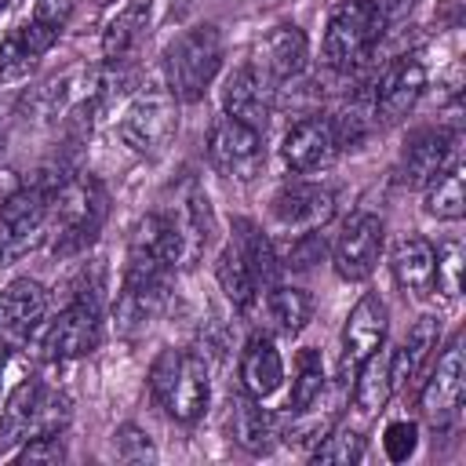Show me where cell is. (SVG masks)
Returning <instances> with one entry per match:
<instances>
[{"label": "cell", "instance_id": "1", "mask_svg": "<svg viewBox=\"0 0 466 466\" xmlns=\"http://www.w3.org/2000/svg\"><path fill=\"white\" fill-rule=\"evenodd\" d=\"M106 215H109V197L102 182L95 175L69 171L51 193V229H47L51 251L58 258L87 251L102 233Z\"/></svg>", "mask_w": 466, "mask_h": 466}, {"label": "cell", "instance_id": "2", "mask_svg": "<svg viewBox=\"0 0 466 466\" xmlns=\"http://www.w3.org/2000/svg\"><path fill=\"white\" fill-rule=\"evenodd\" d=\"M69 175V167L51 164L40 167L29 186H18L0 204V269L36 251L51 229V193Z\"/></svg>", "mask_w": 466, "mask_h": 466}, {"label": "cell", "instance_id": "3", "mask_svg": "<svg viewBox=\"0 0 466 466\" xmlns=\"http://www.w3.org/2000/svg\"><path fill=\"white\" fill-rule=\"evenodd\" d=\"M226 58V44H222V29L215 22H197L189 29H182L160 55V69H164V87L178 98V102H200L208 95V87L215 84L218 69Z\"/></svg>", "mask_w": 466, "mask_h": 466}, {"label": "cell", "instance_id": "4", "mask_svg": "<svg viewBox=\"0 0 466 466\" xmlns=\"http://www.w3.org/2000/svg\"><path fill=\"white\" fill-rule=\"evenodd\" d=\"M149 393L175 422H197L211 400V371L197 350H160L149 364Z\"/></svg>", "mask_w": 466, "mask_h": 466}, {"label": "cell", "instance_id": "5", "mask_svg": "<svg viewBox=\"0 0 466 466\" xmlns=\"http://www.w3.org/2000/svg\"><path fill=\"white\" fill-rule=\"evenodd\" d=\"M386 25L390 22L375 0H342L328 15V25H324V47H320L324 66L335 73L360 69L371 58L375 44L382 40Z\"/></svg>", "mask_w": 466, "mask_h": 466}, {"label": "cell", "instance_id": "6", "mask_svg": "<svg viewBox=\"0 0 466 466\" xmlns=\"http://www.w3.org/2000/svg\"><path fill=\"white\" fill-rule=\"evenodd\" d=\"M69 422V397L40 379H25L0 411V455H11L36 433H62Z\"/></svg>", "mask_w": 466, "mask_h": 466}, {"label": "cell", "instance_id": "7", "mask_svg": "<svg viewBox=\"0 0 466 466\" xmlns=\"http://www.w3.org/2000/svg\"><path fill=\"white\" fill-rule=\"evenodd\" d=\"M116 135L138 157H160L178 135V98L167 87H138L116 120Z\"/></svg>", "mask_w": 466, "mask_h": 466}, {"label": "cell", "instance_id": "8", "mask_svg": "<svg viewBox=\"0 0 466 466\" xmlns=\"http://www.w3.org/2000/svg\"><path fill=\"white\" fill-rule=\"evenodd\" d=\"M208 164L233 182H255L266 167V131L248 127L233 116H215L208 127V142H204Z\"/></svg>", "mask_w": 466, "mask_h": 466}, {"label": "cell", "instance_id": "9", "mask_svg": "<svg viewBox=\"0 0 466 466\" xmlns=\"http://www.w3.org/2000/svg\"><path fill=\"white\" fill-rule=\"evenodd\" d=\"M102 342V302L69 299L55 320H44L40 350L47 360H80Z\"/></svg>", "mask_w": 466, "mask_h": 466}, {"label": "cell", "instance_id": "10", "mask_svg": "<svg viewBox=\"0 0 466 466\" xmlns=\"http://www.w3.org/2000/svg\"><path fill=\"white\" fill-rule=\"evenodd\" d=\"M382 248H386V222L371 211H357L342 222L331 244V269L339 273V280L360 284L375 273Z\"/></svg>", "mask_w": 466, "mask_h": 466}, {"label": "cell", "instance_id": "11", "mask_svg": "<svg viewBox=\"0 0 466 466\" xmlns=\"http://www.w3.org/2000/svg\"><path fill=\"white\" fill-rule=\"evenodd\" d=\"M466 397V364H462V335H455L430 368V379L419 390V411L433 430H444L462 411Z\"/></svg>", "mask_w": 466, "mask_h": 466}, {"label": "cell", "instance_id": "12", "mask_svg": "<svg viewBox=\"0 0 466 466\" xmlns=\"http://www.w3.org/2000/svg\"><path fill=\"white\" fill-rule=\"evenodd\" d=\"M339 153H342V146H339L335 124H331V116H320V113L299 116L284 131V142H280V160L291 175L328 171L339 160Z\"/></svg>", "mask_w": 466, "mask_h": 466}, {"label": "cell", "instance_id": "13", "mask_svg": "<svg viewBox=\"0 0 466 466\" xmlns=\"http://www.w3.org/2000/svg\"><path fill=\"white\" fill-rule=\"evenodd\" d=\"M269 215H273V226L280 233H288V237L313 233L335 215V193L328 186H320V182L295 178V182H284L273 193Z\"/></svg>", "mask_w": 466, "mask_h": 466}, {"label": "cell", "instance_id": "14", "mask_svg": "<svg viewBox=\"0 0 466 466\" xmlns=\"http://www.w3.org/2000/svg\"><path fill=\"white\" fill-rule=\"evenodd\" d=\"M273 102H277V84L255 66V62H240L237 69L226 73L222 80V113L266 131L269 116H273Z\"/></svg>", "mask_w": 466, "mask_h": 466}, {"label": "cell", "instance_id": "15", "mask_svg": "<svg viewBox=\"0 0 466 466\" xmlns=\"http://www.w3.org/2000/svg\"><path fill=\"white\" fill-rule=\"evenodd\" d=\"M386 331H390V309H386V302L375 291H364L357 299V306L350 309L346 328H342V360H339V368H342V379L346 382L353 379V371H357L360 360H368L375 350H382Z\"/></svg>", "mask_w": 466, "mask_h": 466}, {"label": "cell", "instance_id": "16", "mask_svg": "<svg viewBox=\"0 0 466 466\" xmlns=\"http://www.w3.org/2000/svg\"><path fill=\"white\" fill-rule=\"evenodd\" d=\"M58 36H62V25L36 18V15H29V22L4 33L0 36V84L25 80L40 66V58L58 44Z\"/></svg>", "mask_w": 466, "mask_h": 466}, {"label": "cell", "instance_id": "17", "mask_svg": "<svg viewBox=\"0 0 466 466\" xmlns=\"http://www.w3.org/2000/svg\"><path fill=\"white\" fill-rule=\"evenodd\" d=\"M47 320V288L18 277L0 291V346L29 342Z\"/></svg>", "mask_w": 466, "mask_h": 466}, {"label": "cell", "instance_id": "18", "mask_svg": "<svg viewBox=\"0 0 466 466\" xmlns=\"http://www.w3.org/2000/svg\"><path fill=\"white\" fill-rule=\"evenodd\" d=\"M426 91V66L419 55H400L386 66V73L379 76V87H375V102H371V113L375 120L382 124H397L404 120L419 98Z\"/></svg>", "mask_w": 466, "mask_h": 466}, {"label": "cell", "instance_id": "19", "mask_svg": "<svg viewBox=\"0 0 466 466\" xmlns=\"http://www.w3.org/2000/svg\"><path fill=\"white\" fill-rule=\"evenodd\" d=\"M164 211L178 226V237H182V266H197V258L204 255V248L211 244V233H215V215H211L208 193L189 175V178H182V186L175 189V200Z\"/></svg>", "mask_w": 466, "mask_h": 466}, {"label": "cell", "instance_id": "20", "mask_svg": "<svg viewBox=\"0 0 466 466\" xmlns=\"http://www.w3.org/2000/svg\"><path fill=\"white\" fill-rule=\"evenodd\" d=\"M455 157H459V131L455 127H419L408 135V142L400 149L397 178L404 186H426Z\"/></svg>", "mask_w": 466, "mask_h": 466}, {"label": "cell", "instance_id": "21", "mask_svg": "<svg viewBox=\"0 0 466 466\" xmlns=\"http://www.w3.org/2000/svg\"><path fill=\"white\" fill-rule=\"evenodd\" d=\"M273 84H284V80H295L302 76L306 62H309V36L302 25L295 22H277L262 40H258V51L251 58Z\"/></svg>", "mask_w": 466, "mask_h": 466}, {"label": "cell", "instance_id": "22", "mask_svg": "<svg viewBox=\"0 0 466 466\" xmlns=\"http://www.w3.org/2000/svg\"><path fill=\"white\" fill-rule=\"evenodd\" d=\"M153 0H127L102 29V58L106 66H135L138 51L149 40Z\"/></svg>", "mask_w": 466, "mask_h": 466}, {"label": "cell", "instance_id": "23", "mask_svg": "<svg viewBox=\"0 0 466 466\" xmlns=\"http://www.w3.org/2000/svg\"><path fill=\"white\" fill-rule=\"evenodd\" d=\"M237 375H240V390H244L248 397H258V400H262V397H269V393L280 390V382H284V360H280V353H277L273 335L255 331V335L244 342Z\"/></svg>", "mask_w": 466, "mask_h": 466}, {"label": "cell", "instance_id": "24", "mask_svg": "<svg viewBox=\"0 0 466 466\" xmlns=\"http://www.w3.org/2000/svg\"><path fill=\"white\" fill-rule=\"evenodd\" d=\"M433 266H437V251L419 233H404L390 251V269H393V280L400 284L404 295H430L433 291Z\"/></svg>", "mask_w": 466, "mask_h": 466}, {"label": "cell", "instance_id": "25", "mask_svg": "<svg viewBox=\"0 0 466 466\" xmlns=\"http://www.w3.org/2000/svg\"><path fill=\"white\" fill-rule=\"evenodd\" d=\"M437 342H441V320H437V317H419V320L408 328L404 342H400L397 350H390L393 390H400V386H408V382H415V379L422 375V368H426V360L433 357Z\"/></svg>", "mask_w": 466, "mask_h": 466}, {"label": "cell", "instance_id": "26", "mask_svg": "<svg viewBox=\"0 0 466 466\" xmlns=\"http://www.w3.org/2000/svg\"><path fill=\"white\" fill-rule=\"evenodd\" d=\"M167 288L171 284H131V280H124L120 291H116V302H113L116 331L135 335L149 320H157L160 309L167 306Z\"/></svg>", "mask_w": 466, "mask_h": 466}, {"label": "cell", "instance_id": "27", "mask_svg": "<svg viewBox=\"0 0 466 466\" xmlns=\"http://www.w3.org/2000/svg\"><path fill=\"white\" fill-rule=\"evenodd\" d=\"M229 433H233V441L248 455H266L277 444V437H280V419L269 408H262L258 397H248L244 393V400H237V408H233Z\"/></svg>", "mask_w": 466, "mask_h": 466}, {"label": "cell", "instance_id": "28", "mask_svg": "<svg viewBox=\"0 0 466 466\" xmlns=\"http://www.w3.org/2000/svg\"><path fill=\"white\" fill-rule=\"evenodd\" d=\"M229 244L240 251V258L248 262L255 284L266 291L277 284V273H280V258H277V244L262 233V226H255L251 218H233V237Z\"/></svg>", "mask_w": 466, "mask_h": 466}, {"label": "cell", "instance_id": "29", "mask_svg": "<svg viewBox=\"0 0 466 466\" xmlns=\"http://www.w3.org/2000/svg\"><path fill=\"white\" fill-rule=\"evenodd\" d=\"M262 313H266V324L277 331V335H299L309 320H313V295L302 291V288H291V284H273L262 291Z\"/></svg>", "mask_w": 466, "mask_h": 466}, {"label": "cell", "instance_id": "30", "mask_svg": "<svg viewBox=\"0 0 466 466\" xmlns=\"http://www.w3.org/2000/svg\"><path fill=\"white\" fill-rule=\"evenodd\" d=\"M422 208L426 215L441 218V222H455L462 218L466 211V171H462V160H448L426 186H422Z\"/></svg>", "mask_w": 466, "mask_h": 466}, {"label": "cell", "instance_id": "31", "mask_svg": "<svg viewBox=\"0 0 466 466\" xmlns=\"http://www.w3.org/2000/svg\"><path fill=\"white\" fill-rule=\"evenodd\" d=\"M393 393L397 390H393V375H390V350H375L353 371V408L360 415H375L390 404Z\"/></svg>", "mask_w": 466, "mask_h": 466}, {"label": "cell", "instance_id": "32", "mask_svg": "<svg viewBox=\"0 0 466 466\" xmlns=\"http://www.w3.org/2000/svg\"><path fill=\"white\" fill-rule=\"evenodd\" d=\"M215 277H218L222 295L233 302V309L255 313V306H258V299H262V288L255 284L248 262L240 258V251H237L233 244H226V248L218 251V258H215Z\"/></svg>", "mask_w": 466, "mask_h": 466}, {"label": "cell", "instance_id": "33", "mask_svg": "<svg viewBox=\"0 0 466 466\" xmlns=\"http://www.w3.org/2000/svg\"><path fill=\"white\" fill-rule=\"evenodd\" d=\"M324 360H320V350L317 346H302L295 353V371H291V393H288V408L291 411H302V408H313L324 393Z\"/></svg>", "mask_w": 466, "mask_h": 466}, {"label": "cell", "instance_id": "34", "mask_svg": "<svg viewBox=\"0 0 466 466\" xmlns=\"http://www.w3.org/2000/svg\"><path fill=\"white\" fill-rule=\"evenodd\" d=\"M309 459L320 466H353V462H360L364 459V437L357 433V430H350V426H331L328 433H324V441L309 451Z\"/></svg>", "mask_w": 466, "mask_h": 466}, {"label": "cell", "instance_id": "35", "mask_svg": "<svg viewBox=\"0 0 466 466\" xmlns=\"http://www.w3.org/2000/svg\"><path fill=\"white\" fill-rule=\"evenodd\" d=\"M437 251V266H433V288L448 299L459 295V280H462V244L459 240H444Z\"/></svg>", "mask_w": 466, "mask_h": 466}, {"label": "cell", "instance_id": "36", "mask_svg": "<svg viewBox=\"0 0 466 466\" xmlns=\"http://www.w3.org/2000/svg\"><path fill=\"white\" fill-rule=\"evenodd\" d=\"M113 451H116L120 462H157V448H153L149 433L135 422H124L113 433Z\"/></svg>", "mask_w": 466, "mask_h": 466}, {"label": "cell", "instance_id": "37", "mask_svg": "<svg viewBox=\"0 0 466 466\" xmlns=\"http://www.w3.org/2000/svg\"><path fill=\"white\" fill-rule=\"evenodd\" d=\"M419 448V426L411 419H397L382 430V451L390 462H408Z\"/></svg>", "mask_w": 466, "mask_h": 466}, {"label": "cell", "instance_id": "38", "mask_svg": "<svg viewBox=\"0 0 466 466\" xmlns=\"http://www.w3.org/2000/svg\"><path fill=\"white\" fill-rule=\"evenodd\" d=\"M15 462H66V441L62 433H36L22 441V448L11 451Z\"/></svg>", "mask_w": 466, "mask_h": 466}, {"label": "cell", "instance_id": "39", "mask_svg": "<svg viewBox=\"0 0 466 466\" xmlns=\"http://www.w3.org/2000/svg\"><path fill=\"white\" fill-rule=\"evenodd\" d=\"M18 186H22V182H18V171H15V167H0V204H4Z\"/></svg>", "mask_w": 466, "mask_h": 466}, {"label": "cell", "instance_id": "40", "mask_svg": "<svg viewBox=\"0 0 466 466\" xmlns=\"http://www.w3.org/2000/svg\"><path fill=\"white\" fill-rule=\"evenodd\" d=\"M4 368H7V357L0 353V390H4Z\"/></svg>", "mask_w": 466, "mask_h": 466}, {"label": "cell", "instance_id": "41", "mask_svg": "<svg viewBox=\"0 0 466 466\" xmlns=\"http://www.w3.org/2000/svg\"><path fill=\"white\" fill-rule=\"evenodd\" d=\"M95 4H98V7H109V4H116V0H95Z\"/></svg>", "mask_w": 466, "mask_h": 466}]
</instances>
